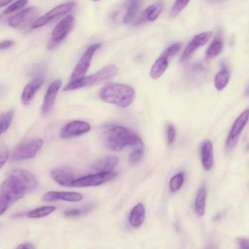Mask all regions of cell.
Instances as JSON below:
<instances>
[{"label": "cell", "instance_id": "obj_1", "mask_svg": "<svg viewBox=\"0 0 249 249\" xmlns=\"http://www.w3.org/2000/svg\"><path fill=\"white\" fill-rule=\"evenodd\" d=\"M104 142L107 148L118 151L127 145L133 147L143 145L136 133L122 126L112 127L104 134Z\"/></svg>", "mask_w": 249, "mask_h": 249}, {"label": "cell", "instance_id": "obj_2", "mask_svg": "<svg viewBox=\"0 0 249 249\" xmlns=\"http://www.w3.org/2000/svg\"><path fill=\"white\" fill-rule=\"evenodd\" d=\"M99 96L102 101L106 103L126 107L134 100L135 91L128 85L109 83L101 89Z\"/></svg>", "mask_w": 249, "mask_h": 249}, {"label": "cell", "instance_id": "obj_3", "mask_svg": "<svg viewBox=\"0 0 249 249\" xmlns=\"http://www.w3.org/2000/svg\"><path fill=\"white\" fill-rule=\"evenodd\" d=\"M118 69L114 65L105 66L96 72L83 78L70 81L63 89L64 91H70L83 87H89L109 80L115 76Z\"/></svg>", "mask_w": 249, "mask_h": 249}, {"label": "cell", "instance_id": "obj_4", "mask_svg": "<svg viewBox=\"0 0 249 249\" xmlns=\"http://www.w3.org/2000/svg\"><path fill=\"white\" fill-rule=\"evenodd\" d=\"M41 139H34L23 142L14 150L11 155L13 161H21L34 158L43 145Z\"/></svg>", "mask_w": 249, "mask_h": 249}, {"label": "cell", "instance_id": "obj_5", "mask_svg": "<svg viewBox=\"0 0 249 249\" xmlns=\"http://www.w3.org/2000/svg\"><path fill=\"white\" fill-rule=\"evenodd\" d=\"M101 47L100 43H95L87 48L74 68L71 76V81L78 80L85 76L95 52Z\"/></svg>", "mask_w": 249, "mask_h": 249}, {"label": "cell", "instance_id": "obj_6", "mask_svg": "<svg viewBox=\"0 0 249 249\" xmlns=\"http://www.w3.org/2000/svg\"><path fill=\"white\" fill-rule=\"evenodd\" d=\"M74 23V18L71 15H68L60 20L52 31L48 48L53 49L63 40L71 30Z\"/></svg>", "mask_w": 249, "mask_h": 249}, {"label": "cell", "instance_id": "obj_7", "mask_svg": "<svg viewBox=\"0 0 249 249\" xmlns=\"http://www.w3.org/2000/svg\"><path fill=\"white\" fill-rule=\"evenodd\" d=\"M7 177L14 180L25 193L33 192L37 187L36 179L32 174L26 170L14 169Z\"/></svg>", "mask_w": 249, "mask_h": 249}, {"label": "cell", "instance_id": "obj_8", "mask_svg": "<svg viewBox=\"0 0 249 249\" xmlns=\"http://www.w3.org/2000/svg\"><path fill=\"white\" fill-rule=\"evenodd\" d=\"M39 12L36 7H30L11 17L8 21L9 25L13 28L23 29L36 19Z\"/></svg>", "mask_w": 249, "mask_h": 249}, {"label": "cell", "instance_id": "obj_9", "mask_svg": "<svg viewBox=\"0 0 249 249\" xmlns=\"http://www.w3.org/2000/svg\"><path fill=\"white\" fill-rule=\"evenodd\" d=\"M117 175V172L113 171L106 173H97L75 179L72 184V187H86L99 185L112 180Z\"/></svg>", "mask_w": 249, "mask_h": 249}, {"label": "cell", "instance_id": "obj_10", "mask_svg": "<svg viewBox=\"0 0 249 249\" xmlns=\"http://www.w3.org/2000/svg\"><path fill=\"white\" fill-rule=\"evenodd\" d=\"M249 114V109L245 110L233 123L226 142L227 151L232 150L237 144L240 133L248 121Z\"/></svg>", "mask_w": 249, "mask_h": 249}, {"label": "cell", "instance_id": "obj_11", "mask_svg": "<svg viewBox=\"0 0 249 249\" xmlns=\"http://www.w3.org/2000/svg\"><path fill=\"white\" fill-rule=\"evenodd\" d=\"M74 5V2L69 1L55 6L43 16L37 18L32 24V27L37 28L44 26L55 18L71 11Z\"/></svg>", "mask_w": 249, "mask_h": 249}, {"label": "cell", "instance_id": "obj_12", "mask_svg": "<svg viewBox=\"0 0 249 249\" xmlns=\"http://www.w3.org/2000/svg\"><path fill=\"white\" fill-rule=\"evenodd\" d=\"M90 129V125L88 123L75 120L68 123L63 127L60 136L63 139L71 138L85 134Z\"/></svg>", "mask_w": 249, "mask_h": 249}, {"label": "cell", "instance_id": "obj_13", "mask_svg": "<svg viewBox=\"0 0 249 249\" xmlns=\"http://www.w3.org/2000/svg\"><path fill=\"white\" fill-rule=\"evenodd\" d=\"M2 196L9 202H14L22 198L25 192L12 180L7 177L0 187Z\"/></svg>", "mask_w": 249, "mask_h": 249}, {"label": "cell", "instance_id": "obj_14", "mask_svg": "<svg viewBox=\"0 0 249 249\" xmlns=\"http://www.w3.org/2000/svg\"><path fill=\"white\" fill-rule=\"evenodd\" d=\"M61 84L62 81L58 79L53 81L49 86L42 106V112L44 114H47L51 110Z\"/></svg>", "mask_w": 249, "mask_h": 249}, {"label": "cell", "instance_id": "obj_15", "mask_svg": "<svg viewBox=\"0 0 249 249\" xmlns=\"http://www.w3.org/2000/svg\"><path fill=\"white\" fill-rule=\"evenodd\" d=\"M81 194L73 192L50 191L46 193L42 197L45 202H53L59 200L77 202L82 199Z\"/></svg>", "mask_w": 249, "mask_h": 249}, {"label": "cell", "instance_id": "obj_16", "mask_svg": "<svg viewBox=\"0 0 249 249\" xmlns=\"http://www.w3.org/2000/svg\"><path fill=\"white\" fill-rule=\"evenodd\" d=\"M44 82V78L39 76L34 78L24 87L21 97V102L25 105H28L33 98L36 92Z\"/></svg>", "mask_w": 249, "mask_h": 249}, {"label": "cell", "instance_id": "obj_17", "mask_svg": "<svg viewBox=\"0 0 249 249\" xmlns=\"http://www.w3.org/2000/svg\"><path fill=\"white\" fill-rule=\"evenodd\" d=\"M51 174L53 179L62 186H72L75 180L73 174L68 168H57L53 170Z\"/></svg>", "mask_w": 249, "mask_h": 249}, {"label": "cell", "instance_id": "obj_18", "mask_svg": "<svg viewBox=\"0 0 249 249\" xmlns=\"http://www.w3.org/2000/svg\"><path fill=\"white\" fill-rule=\"evenodd\" d=\"M119 162L116 156L105 157L96 162L92 166L93 171L97 173H106L112 171Z\"/></svg>", "mask_w": 249, "mask_h": 249}, {"label": "cell", "instance_id": "obj_19", "mask_svg": "<svg viewBox=\"0 0 249 249\" xmlns=\"http://www.w3.org/2000/svg\"><path fill=\"white\" fill-rule=\"evenodd\" d=\"M145 214L143 204H137L131 211L128 216V223L133 228H138L143 223Z\"/></svg>", "mask_w": 249, "mask_h": 249}, {"label": "cell", "instance_id": "obj_20", "mask_svg": "<svg viewBox=\"0 0 249 249\" xmlns=\"http://www.w3.org/2000/svg\"><path fill=\"white\" fill-rule=\"evenodd\" d=\"M163 8L162 3L158 2L148 7L143 12L137 23L143 22H152L155 20L160 15Z\"/></svg>", "mask_w": 249, "mask_h": 249}, {"label": "cell", "instance_id": "obj_21", "mask_svg": "<svg viewBox=\"0 0 249 249\" xmlns=\"http://www.w3.org/2000/svg\"><path fill=\"white\" fill-rule=\"evenodd\" d=\"M202 163L206 170H210L213 165V146L212 142L207 140L202 144L200 149Z\"/></svg>", "mask_w": 249, "mask_h": 249}, {"label": "cell", "instance_id": "obj_22", "mask_svg": "<svg viewBox=\"0 0 249 249\" xmlns=\"http://www.w3.org/2000/svg\"><path fill=\"white\" fill-rule=\"evenodd\" d=\"M141 6L142 1L140 0L130 1L123 18L124 23L126 24L132 23L141 10Z\"/></svg>", "mask_w": 249, "mask_h": 249}, {"label": "cell", "instance_id": "obj_23", "mask_svg": "<svg viewBox=\"0 0 249 249\" xmlns=\"http://www.w3.org/2000/svg\"><path fill=\"white\" fill-rule=\"evenodd\" d=\"M168 59L160 55L154 62L150 70V76L153 79L160 78L166 70Z\"/></svg>", "mask_w": 249, "mask_h": 249}, {"label": "cell", "instance_id": "obj_24", "mask_svg": "<svg viewBox=\"0 0 249 249\" xmlns=\"http://www.w3.org/2000/svg\"><path fill=\"white\" fill-rule=\"evenodd\" d=\"M206 198V189L202 187L199 190L195 200V210L198 216H202L205 213Z\"/></svg>", "mask_w": 249, "mask_h": 249}, {"label": "cell", "instance_id": "obj_25", "mask_svg": "<svg viewBox=\"0 0 249 249\" xmlns=\"http://www.w3.org/2000/svg\"><path fill=\"white\" fill-rule=\"evenodd\" d=\"M230 74L226 70H222L217 73L214 78V84L218 90H222L228 84Z\"/></svg>", "mask_w": 249, "mask_h": 249}, {"label": "cell", "instance_id": "obj_26", "mask_svg": "<svg viewBox=\"0 0 249 249\" xmlns=\"http://www.w3.org/2000/svg\"><path fill=\"white\" fill-rule=\"evenodd\" d=\"M56 208L52 206H46L36 208L29 212L27 216L30 218H41L46 216L53 212Z\"/></svg>", "mask_w": 249, "mask_h": 249}, {"label": "cell", "instance_id": "obj_27", "mask_svg": "<svg viewBox=\"0 0 249 249\" xmlns=\"http://www.w3.org/2000/svg\"><path fill=\"white\" fill-rule=\"evenodd\" d=\"M222 49V41L219 38L215 39L208 47L206 55L208 58L215 57L220 53Z\"/></svg>", "mask_w": 249, "mask_h": 249}, {"label": "cell", "instance_id": "obj_28", "mask_svg": "<svg viewBox=\"0 0 249 249\" xmlns=\"http://www.w3.org/2000/svg\"><path fill=\"white\" fill-rule=\"evenodd\" d=\"M14 115V111H7L0 116V136L9 128Z\"/></svg>", "mask_w": 249, "mask_h": 249}, {"label": "cell", "instance_id": "obj_29", "mask_svg": "<svg viewBox=\"0 0 249 249\" xmlns=\"http://www.w3.org/2000/svg\"><path fill=\"white\" fill-rule=\"evenodd\" d=\"M213 33L211 32L201 33L194 36L191 42L195 47L198 48L204 45L209 41Z\"/></svg>", "mask_w": 249, "mask_h": 249}, {"label": "cell", "instance_id": "obj_30", "mask_svg": "<svg viewBox=\"0 0 249 249\" xmlns=\"http://www.w3.org/2000/svg\"><path fill=\"white\" fill-rule=\"evenodd\" d=\"M184 180V174L180 172L174 176L169 182V189L174 193L178 191L182 186Z\"/></svg>", "mask_w": 249, "mask_h": 249}, {"label": "cell", "instance_id": "obj_31", "mask_svg": "<svg viewBox=\"0 0 249 249\" xmlns=\"http://www.w3.org/2000/svg\"><path fill=\"white\" fill-rule=\"evenodd\" d=\"M181 46L182 44L180 42L174 43L166 48L160 55L168 59L170 57L177 54L180 50Z\"/></svg>", "mask_w": 249, "mask_h": 249}, {"label": "cell", "instance_id": "obj_32", "mask_svg": "<svg viewBox=\"0 0 249 249\" xmlns=\"http://www.w3.org/2000/svg\"><path fill=\"white\" fill-rule=\"evenodd\" d=\"M144 150V146L134 147L128 157V160L131 164L138 162L142 159Z\"/></svg>", "mask_w": 249, "mask_h": 249}, {"label": "cell", "instance_id": "obj_33", "mask_svg": "<svg viewBox=\"0 0 249 249\" xmlns=\"http://www.w3.org/2000/svg\"><path fill=\"white\" fill-rule=\"evenodd\" d=\"M189 2V0H177L170 11L169 16L171 18L176 17Z\"/></svg>", "mask_w": 249, "mask_h": 249}, {"label": "cell", "instance_id": "obj_34", "mask_svg": "<svg viewBox=\"0 0 249 249\" xmlns=\"http://www.w3.org/2000/svg\"><path fill=\"white\" fill-rule=\"evenodd\" d=\"M27 3V1L24 0L15 1L5 9L2 14V15L11 14L24 6Z\"/></svg>", "mask_w": 249, "mask_h": 249}, {"label": "cell", "instance_id": "obj_35", "mask_svg": "<svg viewBox=\"0 0 249 249\" xmlns=\"http://www.w3.org/2000/svg\"><path fill=\"white\" fill-rule=\"evenodd\" d=\"M197 49L190 41L182 53L180 60L183 62L188 59Z\"/></svg>", "mask_w": 249, "mask_h": 249}, {"label": "cell", "instance_id": "obj_36", "mask_svg": "<svg viewBox=\"0 0 249 249\" xmlns=\"http://www.w3.org/2000/svg\"><path fill=\"white\" fill-rule=\"evenodd\" d=\"M176 137V129L174 126L169 124L167 127V138L168 142L169 144H172L175 139Z\"/></svg>", "mask_w": 249, "mask_h": 249}, {"label": "cell", "instance_id": "obj_37", "mask_svg": "<svg viewBox=\"0 0 249 249\" xmlns=\"http://www.w3.org/2000/svg\"><path fill=\"white\" fill-rule=\"evenodd\" d=\"M8 158V151L5 148H0V169L4 165Z\"/></svg>", "mask_w": 249, "mask_h": 249}, {"label": "cell", "instance_id": "obj_38", "mask_svg": "<svg viewBox=\"0 0 249 249\" xmlns=\"http://www.w3.org/2000/svg\"><path fill=\"white\" fill-rule=\"evenodd\" d=\"M82 214L80 209H72L65 211L64 212V214L66 217H75Z\"/></svg>", "mask_w": 249, "mask_h": 249}, {"label": "cell", "instance_id": "obj_39", "mask_svg": "<svg viewBox=\"0 0 249 249\" xmlns=\"http://www.w3.org/2000/svg\"><path fill=\"white\" fill-rule=\"evenodd\" d=\"M239 249H249V241L247 239L240 238L238 240Z\"/></svg>", "mask_w": 249, "mask_h": 249}, {"label": "cell", "instance_id": "obj_40", "mask_svg": "<svg viewBox=\"0 0 249 249\" xmlns=\"http://www.w3.org/2000/svg\"><path fill=\"white\" fill-rule=\"evenodd\" d=\"M8 201L3 196H0V215L6 210L8 207Z\"/></svg>", "mask_w": 249, "mask_h": 249}, {"label": "cell", "instance_id": "obj_41", "mask_svg": "<svg viewBox=\"0 0 249 249\" xmlns=\"http://www.w3.org/2000/svg\"><path fill=\"white\" fill-rule=\"evenodd\" d=\"M14 42L12 40H6L0 43V49H6L12 46Z\"/></svg>", "mask_w": 249, "mask_h": 249}, {"label": "cell", "instance_id": "obj_42", "mask_svg": "<svg viewBox=\"0 0 249 249\" xmlns=\"http://www.w3.org/2000/svg\"><path fill=\"white\" fill-rule=\"evenodd\" d=\"M16 249H35V248L32 244L25 243L18 245Z\"/></svg>", "mask_w": 249, "mask_h": 249}, {"label": "cell", "instance_id": "obj_43", "mask_svg": "<svg viewBox=\"0 0 249 249\" xmlns=\"http://www.w3.org/2000/svg\"><path fill=\"white\" fill-rule=\"evenodd\" d=\"M11 2L12 0H0V8L8 5Z\"/></svg>", "mask_w": 249, "mask_h": 249}, {"label": "cell", "instance_id": "obj_44", "mask_svg": "<svg viewBox=\"0 0 249 249\" xmlns=\"http://www.w3.org/2000/svg\"><path fill=\"white\" fill-rule=\"evenodd\" d=\"M221 215L220 213H218V214H216L214 218H213V220L214 221H218L221 218Z\"/></svg>", "mask_w": 249, "mask_h": 249}, {"label": "cell", "instance_id": "obj_45", "mask_svg": "<svg viewBox=\"0 0 249 249\" xmlns=\"http://www.w3.org/2000/svg\"><path fill=\"white\" fill-rule=\"evenodd\" d=\"M1 90H2V87L1 86H0V92L1 91Z\"/></svg>", "mask_w": 249, "mask_h": 249}, {"label": "cell", "instance_id": "obj_46", "mask_svg": "<svg viewBox=\"0 0 249 249\" xmlns=\"http://www.w3.org/2000/svg\"></svg>", "mask_w": 249, "mask_h": 249}]
</instances>
